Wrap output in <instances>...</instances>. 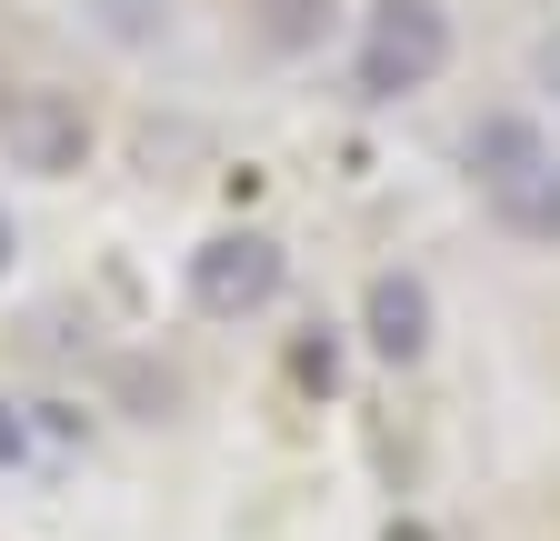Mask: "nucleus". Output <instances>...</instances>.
Wrapping results in <instances>:
<instances>
[{
	"mask_svg": "<svg viewBox=\"0 0 560 541\" xmlns=\"http://www.w3.org/2000/svg\"><path fill=\"white\" fill-rule=\"evenodd\" d=\"M381 541H431V521H390V531H381Z\"/></svg>",
	"mask_w": 560,
	"mask_h": 541,
	"instance_id": "ddd939ff",
	"label": "nucleus"
},
{
	"mask_svg": "<svg viewBox=\"0 0 560 541\" xmlns=\"http://www.w3.org/2000/svg\"><path fill=\"white\" fill-rule=\"evenodd\" d=\"M291 381H301V391H330V381H340V352H330V342H301V352H291Z\"/></svg>",
	"mask_w": 560,
	"mask_h": 541,
	"instance_id": "9d476101",
	"label": "nucleus"
},
{
	"mask_svg": "<svg viewBox=\"0 0 560 541\" xmlns=\"http://www.w3.org/2000/svg\"><path fill=\"white\" fill-rule=\"evenodd\" d=\"M21 461H31V412L0 391V471H21Z\"/></svg>",
	"mask_w": 560,
	"mask_h": 541,
	"instance_id": "1a4fd4ad",
	"label": "nucleus"
},
{
	"mask_svg": "<svg viewBox=\"0 0 560 541\" xmlns=\"http://www.w3.org/2000/svg\"><path fill=\"white\" fill-rule=\"evenodd\" d=\"M81 31H91L101 50L140 60V50H161V41H171V0H81Z\"/></svg>",
	"mask_w": 560,
	"mask_h": 541,
	"instance_id": "6e6552de",
	"label": "nucleus"
},
{
	"mask_svg": "<svg viewBox=\"0 0 560 541\" xmlns=\"http://www.w3.org/2000/svg\"><path fill=\"white\" fill-rule=\"evenodd\" d=\"M180 291L200 321H260L280 291H291V251L270 231H210L190 261H180Z\"/></svg>",
	"mask_w": 560,
	"mask_h": 541,
	"instance_id": "f03ea898",
	"label": "nucleus"
},
{
	"mask_svg": "<svg viewBox=\"0 0 560 541\" xmlns=\"http://www.w3.org/2000/svg\"><path fill=\"white\" fill-rule=\"evenodd\" d=\"M11 261H21V221L0 211V281H11Z\"/></svg>",
	"mask_w": 560,
	"mask_h": 541,
	"instance_id": "f8f14e48",
	"label": "nucleus"
},
{
	"mask_svg": "<svg viewBox=\"0 0 560 541\" xmlns=\"http://www.w3.org/2000/svg\"><path fill=\"white\" fill-rule=\"evenodd\" d=\"M480 200H490V221H501L511 241H530V251H560V151H550L540 171L501 181V191H480Z\"/></svg>",
	"mask_w": 560,
	"mask_h": 541,
	"instance_id": "423d86ee",
	"label": "nucleus"
},
{
	"mask_svg": "<svg viewBox=\"0 0 560 541\" xmlns=\"http://www.w3.org/2000/svg\"><path fill=\"white\" fill-rule=\"evenodd\" d=\"M560 141L540 130V111H480L470 130H460V161H470V181L480 191H501V181H521V171H540Z\"/></svg>",
	"mask_w": 560,
	"mask_h": 541,
	"instance_id": "39448f33",
	"label": "nucleus"
},
{
	"mask_svg": "<svg viewBox=\"0 0 560 541\" xmlns=\"http://www.w3.org/2000/svg\"><path fill=\"white\" fill-rule=\"evenodd\" d=\"M530 91H540V101H560V31L530 50Z\"/></svg>",
	"mask_w": 560,
	"mask_h": 541,
	"instance_id": "9b49d317",
	"label": "nucleus"
},
{
	"mask_svg": "<svg viewBox=\"0 0 560 541\" xmlns=\"http://www.w3.org/2000/svg\"><path fill=\"white\" fill-rule=\"evenodd\" d=\"M91 151H101V120L81 111V91L31 81L0 101V161L21 181H70V171H91Z\"/></svg>",
	"mask_w": 560,
	"mask_h": 541,
	"instance_id": "7ed1b4c3",
	"label": "nucleus"
},
{
	"mask_svg": "<svg viewBox=\"0 0 560 541\" xmlns=\"http://www.w3.org/2000/svg\"><path fill=\"white\" fill-rule=\"evenodd\" d=\"M330 21H340V0H250V31L270 60H311L330 41Z\"/></svg>",
	"mask_w": 560,
	"mask_h": 541,
	"instance_id": "0eeeda50",
	"label": "nucleus"
},
{
	"mask_svg": "<svg viewBox=\"0 0 560 541\" xmlns=\"http://www.w3.org/2000/svg\"><path fill=\"white\" fill-rule=\"evenodd\" d=\"M451 60H460V21H451V0H371L361 31H350V91H361L371 111H390V101L441 91V81H451Z\"/></svg>",
	"mask_w": 560,
	"mask_h": 541,
	"instance_id": "f257e3e1",
	"label": "nucleus"
},
{
	"mask_svg": "<svg viewBox=\"0 0 560 541\" xmlns=\"http://www.w3.org/2000/svg\"><path fill=\"white\" fill-rule=\"evenodd\" d=\"M431 342H441V301H431V281L420 270H371L361 281V352L381 361V371H420L431 361Z\"/></svg>",
	"mask_w": 560,
	"mask_h": 541,
	"instance_id": "20e7f679",
	"label": "nucleus"
}]
</instances>
